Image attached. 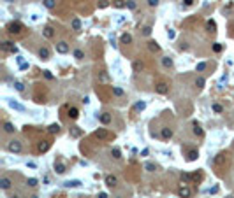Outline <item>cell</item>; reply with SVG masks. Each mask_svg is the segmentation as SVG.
<instances>
[{
	"instance_id": "11a10c76",
	"label": "cell",
	"mask_w": 234,
	"mask_h": 198,
	"mask_svg": "<svg viewBox=\"0 0 234 198\" xmlns=\"http://www.w3.org/2000/svg\"><path fill=\"white\" fill-rule=\"evenodd\" d=\"M11 198H21V197H19V195H12Z\"/></svg>"
},
{
	"instance_id": "1f68e13d",
	"label": "cell",
	"mask_w": 234,
	"mask_h": 198,
	"mask_svg": "<svg viewBox=\"0 0 234 198\" xmlns=\"http://www.w3.org/2000/svg\"><path fill=\"white\" fill-rule=\"evenodd\" d=\"M111 91H113V95H115V97H123V95H125V91H123L122 88H118V86H113V89H111Z\"/></svg>"
},
{
	"instance_id": "f35d334b",
	"label": "cell",
	"mask_w": 234,
	"mask_h": 198,
	"mask_svg": "<svg viewBox=\"0 0 234 198\" xmlns=\"http://www.w3.org/2000/svg\"><path fill=\"white\" fill-rule=\"evenodd\" d=\"M211 109H213V111H215L217 114H220V112H224V107H222L220 104H213V105H211Z\"/></svg>"
},
{
	"instance_id": "7dc6e473",
	"label": "cell",
	"mask_w": 234,
	"mask_h": 198,
	"mask_svg": "<svg viewBox=\"0 0 234 198\" xmlns=\"http://www.w3.org/2000/svg\"><path fill=\"white\" fill-rule=\"evenodd\" d=\"M148 5L150 7H157L159 5V0H148Z\"/></svg>"
},
{
	"instance_id": "cb8c5ba5",
	"label": "cell",
	"mask_w": 234,
	"mask_h": 198,
	"mask_svg": "<svg viewBox=\"0 0 234 198\" xmlns=\"http://www.w3.org/2000/svg\"><path fill=\"white\" fill-rule=\"evenodd\" d=\"M162 67L164 68H171L173 67V58L171 56H164L162 58Z\"/></svg>"
},
{
	"instance_id": "681fc988",
	"label": "cell",
	"mask_w": 234,
	"mask_h": 198,
	"mask_svg": "<svg viewBox=\"0 0 234 198\" xmlns=\"http://www.w3.org/2000/svg\"><path fill=\"white\" fill-rule=\"evenodd\" d=\"M44 77H46V79H53V74H51L49 70H44Z\"/></svg>"
},
{
	"instance_id": "f546056e",
	"label": "cell",
	"mask_w": 234,
	"mask_h": 198,
	"mask_svg": "<svg viewBox=\"0 0 234 198\" xmlns=\"http://www.w3.org/2000/svg\"><path fill=\"white\" fill-rule=\"evenodd\" d=\"M120 40H122V44H130V42H132V35H130V33H123V35L120 37Z\"/></svg>"
},
{
	"instance_id": "5bb4252c",
	"label": "cell",
	"mask_w": 234,
	"mask_h": 198,
	"mask_svg": "<svg viewBox=\"0 0 234 198\" xmlns=\"http://www.w3.org/2000/svg\"><path fill=\"white\" fill-rule=\"evenodd\" d=\"M192 132H194V135H197V137H203V135H204V130H203V126H201L197 121L192 123Z\"/></svg>"
},
{
	"instance_id": "4dcf8cb0",
	"label": "cell",
	"mask_w": 234,
	"mask_h": 198,
	"mask_svg": "<svg viewBox=\"0 0 234 198\" xmlns=\"http://www.w3.org/2000/svg\"><path fill=\"white\" fill-rule=\"evenodd\" d=\"M42 4H44L46 9H55L56 7V0H42Z\"/></svg>"
},
{
	"instance_id": "e0dca14e",
	"label": "cell",
	"mask_w": 234,
	"mask_h": 198,
	"mask_svg": "<svg viewBox=\"0 0 234 198\" xmlns=\"http://www.w3.org/2000/svg\"><path fill=\"white\" fill-rule=\"evenodd\" d=\"M49 56H51V53H49L48 47H41L39 49V58L41 60H49Z\"/></svg>"
},
{
	"instance_id": "f1b7e54d",
	"label": "cell",
	"mask_w": 234,
	"mask_h": 198,
	"mask_svg": "<svg viewBox=\"0 0 234 198\" xmlns=\"http://www.w3.org/2000/svg\"><path fill=\"white\" fill-rule=\"evenodd\" d=\"M113 7L123 9V7H127V0H113Z\"/></svg>"
},
{
	"instance_id": "83f0119b",
	"label": "cell",
	"mask_w": 234,
	"mask_h": 198,
	"mask_svg": "<svg viewBox=\"0 0 234 198\" xmlns=\"http://www.w3.org/2000/svg\"><path fill=\"white\" fill-rule=\"evenodd\" d=\"M9 105H11L12 109H16V111H19V112H25V107H23L21 104H18V102H14V100H9Z\"/></svg>"
},
{
	"instance_id": "816d5d0a",
	"label": "cell",
	"mask_w": 234,
	"mask_h": 198,
	"mask_svg": "<svg viewBox=\"0 0 234 198\" xmlns=\"http://www.w3.org/2000/svg\"><path fill=\"white\" fill-rule=\"evenodd\" d=\"M174 35H176L174 30H169V32H167V37H169V39H174Z\"/></svg>"
},
{
	"instance_id": "d590c367",
	"label": "cell",
	"mask_w": 234,
	"mask_h": 198,
	"mask_svg": "<svg viewBox=\"0 0 234 198\" xmlns=\"http://www.w3.org/2000/svg\"><path fill=\"white\" fill-rule=\"evenodd\" d=\"M144 168H146L148 172H155V170H157V165H155V163H150V161H148V163H144Z\"/></svg>"
},
{
	"instance_id": "8fae6325",
	"label": "cell",
	"mask_w": 234,
	"mask_h": 198,
	"mask_svg": "<svg viewBox=\"0 0 234 198\" xmlns=\"http://www.w3.org/2000/svg\"><path fill=\"white\" fill-rule=\"evenodd\" d=\"M97 118H99V121H100L102 125H109V123L113 121V116H111L109 112H102V114H97Z\"/></svg>"
},
{
	"instance_id": "8d00e7d4",
	"label": "cell",
	"mask_w": 234,
	"mask_h": 198,
	"mask_svg": "<svg viewBox=\"0 0 234 198\" xmlns=\"http://www.w3.org/2000/svg\"><path fill=\"white\" fill-rule=\"evenodd\" d=\"M74 58H76V60H83V58H85V53H83L81 49H76V51H74Z\"/></svg>"
},
{
	"instance_id": "603a6c76",
	"label": "cell",
	"mask_w": 234,
	"mask_h": 198,
	"mask_svg": "<svg viewBox=\"0 0 234 198\" xmlns=\"http://www.w3.org/2000/svg\"><path fill=\"white\" fill-rule=\"evenodd\" d=\"M4 132H5V133H14L16 128H14V125H12L11 121H5V123H4Z\"/></svg>"
},
{
	"instance_id": "ab89813d",
	"label": "cell",
	"mask_w": 234,
	"mask_h": 198,
	"mask_svg": "<svg viewBox=\"0 0 234 198\" xmlns=\"http://www.w3.org/2000/svg\"><path fill=\"white\" fill-rule=\"evenodd\" d=\"M206 67H208V65H206V61H201V63H197V65H196V70H197V72H203Z\"/></svg>"
},
{
	"instance_id": "52a82bcc",
	"label": "cell",
	"mask_w": 234,
	"mask_h": 198,
	"mask_svg": "<svg viewBox=\"0 0 234 198\" xmlns=\"http://www.w3.org/2000/svg\"><path fill=\"white\" fill-rule=\"evenodd\" d=\"M225 161H227V153H218V154L213 158V165H215V167H222Z\"/></svg>"
},
{
	"instance_id": "30bf717a",
	"label": "cell",
	"mask_w": 234,
	"mask_h": 198,
	"mask_svg": "<svg viewBox=\"0 0 234 198\" xmlns=\"http://www.w3.org/2000/svg\"><path fill=\"white\" fill-rule=\"evenodd\" d=\"M56 53H60V54H65V53H69V44H67L65 40H60V42H56Z\"/></svg>"
},
{
	"instance_id": "9c48e42d",
	"label": "cell",
	"mask_w": 234,
	"mask_h": 198,
	"mask_svg": "<svg viewBox=\"0 0 234 198\" xmlns=\"http://www.w3.org/2000/svg\"><path fill=\"white\" fill-rule=\"evenodd\" d=\"M104 182H106V186H107V188H116V186H118V177H116V175H113V174H109V175H106Z\"/></svg>"
},
{
	"instance_id": "7bdbcfd3",
	"label": "cell",
	"mask_w": 234,
	"mask_h": 198,
	"mask_svg": "<svg viewBox=\"0 0 234 198\" xmlns=\"http://www.w3.org/2000/svg\"><path fill=\"white\" fill-rule=\"evenodd\" d=\"M127 7H129L130 11H134V9L137 7V4H136V0H127Z\"/></svg>"
},
{
	"instance_id": "277c9868",
	"label": "cell",
	"mask_w": 234,
	"mask_h": 198,
	"mask_svg": "<svg viewBox=\"0 0 234 198\" xmlns=\"http://www.w3.org/2000/svg\"><path fill=\"white\" fill-rule=\"evenodd\" d=\"M155 93H159V95H167V93H169V82L159 81V82L155 84Z\"/></svg>"
},
{
	"instance_id": "7c38bea8",
	"label": "cell",
	"mask_w": 234,
	"mask_h": 198,
	"mask_svg": "<svg viewBox=\"0 0 234 198\" xmlns=\"http://www.w3.org/2000/svg\"><path fill=\"white\" fill-rule=\"evenodd\" d=\"M160 137H162L164 140H169V139H173V128H169V126H164V128L160 130Z\"/></svg>"
},
{
	"instance_id": "ac0fdd59",
	"label": "cell",
	"mask_w": 234,
	"mask_h": 198,
	"mask_svg": "<svg viewBox=\"0 0 234 198\" xmlns=\"http://www.w3.org/2000/svg\"><path fill=\"white\" fill-rule=\"evenodd\" d=\"M69 119H72V121H76L78 118H79V111L76 109V107H69Z\"/></svg>"
},
{
	"instance_id": "9a60e30c",
	"label": "cell",
	"mask_w": 234,
	"mask_h": 198,
	"mask_svg": "<svg viewBox=\"0 0 234 198\" xmlns=\"http://www.w3.org/2000/svg\"><path fill=\"white\" fill-rule=\"evenodd\" d=\"M197 158H199V151L197 149H190L187 153V161H196Z\"/></svg>"
},
{
	"instance_id": "2e32d148",
	"label": "cell",
	"mask_w": 234,
	"mask_h": 198,
	"mask_svg": "<svg viewBox=\"0 0 234 198\" xmlns=\"http://www.w3.org/2000/svg\"><path fill=\"white\" fill-rule=\"evenodd\" d=\"M148 51H150V53H159V51H160V46H159V42H155V40H150V42H148Z\"/></svg>"
},
{
	"instance_id": "484cf974",
	"label": "cell",
	"mask_w": 234,
	"mask_h": 198,
	"mask_svg": "<svg viewBox=\"0 0 234 198\" xmlns=\"http://www.w3.org/2000/svg\"><path fill=\"white\" fill-rule=\"evenodd\" d=\"M63 186H65V188H78V186H81V181H78V179H74V181H65Z\"/></svg>"
},
{
	"instance_id": "ba28073f",
	"label": "cell",
	"mask_w": 234,
	"mask_h": 198,
	"mask_svg": "<svg viewBox=\"0 0 234 198\" xmlns=\"http://www.w3.org/2000/svg\"><path fill=\"white\" fill-rule=\"evenodd\" d=\"M51 140H39V144H37V151L39 153H46V151H49L51 149Z\"/></svg>"
},
{
	"instance_id": "6da1fadb",
	"label": "cell",
	"mask_w": 234,
	"mask_h": 198,
	"mask_svg": "<svg viewBox=\"0 0 234 198\" xmlns=\"http://www.w3.org/2000/svg\"><path fill=\"white\" fill-rule=\"evenodd\" d=\"M7 33L12 35V37H19V35H23V33H25V26H23V23H19V21H12V23H9V25H7Z\"/></svg>"
},
{
	"instance_id": "e575fe53",
	"label": "cell",
	"mask_w": 234,
	"mask_h": 198,
	"mask_svg": "<svg viewBox=\"0 0 234 198\" xmlns=\"http://www.w3.org/2000/svg\"><path fill=\"white\" fill-rule=\"evenodd\" d=\"M141 33H143L144 37H148V35H151V26H150V25H146V26H143V30H141Z\"/></svg>"
},
{
	"instance_id": "7402d4cb",
	"label": "cell",
	"mask_w": 234,
	"mask_h": 198,
	"mask_svg": "<svg viewBox=\"0 0 234 198\" xmlns=\"http://www.w3.org/2000/svg\"><path fill=\"white\" fill-rule=\"evenodd\" d=\"M65 165L63 163H60V161H55V172L58 174V175H62V174H65Z\"/></svg>"
},
{
	"instance_id": "db71d44e",
	"label": "cell",
	"mask_w": 234,
	"mask_h": 198,
	"mask_svg": "<svg viewBox=\"0 0 234 198\" xmlns=\"http://www.w3.org/2000/svg\"><path fill=\"white\" fill-rule=\"evenodd\" d=\"M26 165H28V167H30V168H35V163H33V161H28V163H26Z\"/></svg>"
},
{
	"instance_id": "60d3db41",
	"label": "cell",
	"mask_w": 234,
	"mask_h": 198,
	"mask_svg": "<svg viewBox=\"0 0 234 198\" xmlns=\"http://www.w3.org/2000/svg\"><path fill=\"white\" fill-rule=\"evenodd\" d=\"M204 82H206L204 77H197V79H196V86H197V88H204Z\"/></svg>"
},
{
	"instance_id": "d4e9b609",
	"label": "cell",
	"mask_w": 234,
	"mask_h": 198,
	"mask_svg": "<svg viewBox=\"0 0 234 198\" xmlns=\"http://www.w3.org/2000/svg\"><path fill=\"white\" fill-rule=\"evenodd\" d=\"M132 68H134V72H141V70L144 68V63H143L141 60H136V61L132 63Z\"/></svg>"
},
{
	"instance_id": "3957f363",
	"label": "cell",
	"mask_w": 234,
	"mask_h": 198,
	"mask_svg": "<svg viewBox=\"0 0 234 198\" xmlns=\"http://www.w3.org/2000/svg\"><path fill=\"white\" fill-rule=\"evenodd\" d=\"M178 197L180 198H190L192 197V190H190V186H188L187 182H183V181H181V184L178 186Z\"/></svg>"
},
{
	"instance_id": "4316f807",
	"label": "cell",
	"mask_w": 234,
	"mask_h": 198,
	"mask_svg": "<svg viewBox=\"0 0 234 198\" xmlns=\"http://www.w3.org/2000/svg\"><path fill=\"white\" fill-rule=\"evenodd\" d=\"M70 28H72V30H76V32H78V30H81V21H79V18H74V19L70 21Z\"/></svg>"
},
{
	"instance_id": "f5cc1de1",
	"label": "cell",
	"mask_w": 234,
	"mask_h": 198,
	"mask_svg": "<svg viewBox=\"0 0 234 198\" xmlns=\"http://www.w3.org/2000/svg\"><path fill=\"white\" fill-rule=\"evenodd\" d=\"M97 198H109V197H107V193H99V197Z\"/></svg>"
},
{
	"instance_id": "f6af8a7d",
	"label": "cell",
	"mask_w": 234,
	"mask_h": 198,
	"mask_svg": "<svg viewBox=\"0 0 234 198\" xmlns=\"http://www.w3.org/2000/svg\"><path fill=\"white\" fill-rule=\"evenodd\" d=\"M14 88H16L18 91H23V89H25V84H23L21 81H16V82H14Z\"/></svg>"
},
{
	"instance_id": "f907efd6",
	"label": "cell",
	"mask_w": 234,
	"mask_h": 198,
	"mask_svg": "<svg viewBox=\"0 0 234 198\" xmlns=\"http://www.w3.org/2000/svg\"><path fill=\"white\" fill-rule=\"evenodd\" d=\"M190 179H192L190 174H183V175H181V181H190Z\"/></svg>"
},
{
	"instance_id": "4fadbf2b",
	"label": "cell",
	"mask_w": 234,
	"mask_h": 198,
	"mask_svg": "<svg viewBox=\"0 0 234 198\" xmlns=\"http://www.w3.org/2000/svg\"><path fill=\"white\" fill-rule=\"evenodd\" d=\"M11 186H12V179H11V177H2V179H0V188H2L4 191L11 190Z\"/></svg>"
},
{
	"instance_id": "d6986e66",
	"label": "cell",
	"mask_w": 234,
	"mask_h": 198,
	"mask_svg": "<svg viewBox=\"0 0 234 198\" xmlns=\"http://www.w3.org/2000/svg\"><path fill=\"white\" fill-rule=\"evenodd\" d=\"M206 30H208L210 33H215V32H217V23H215L213 19H208V21H206Z\"/></svg>"
},
{
	"instance_id": "836d02e7",
	"label": "cell",
	"mask_w": 234,
	"mask_h": 198,
	"mask_svg": "<svg viewBox=\"0 0 234 198\" xmlns=\"http://www.w3.org/2000/svg\"><path fill=\"white\" fill-rule=\"evenodd\" d=\"M111 154H113V158H115V160H120V158H122V151H120L118 147H113Z\"/></svg>"
},
{
	"instance_id": "b9f144b4",
	"label": "cell",
	"mask_w": 234,
	"mask_h": 198,
	"mask_svg": "<svg viewBox=\"0 0 234 198\" xmlns=\"http://www.w3.org/2000/svg\"><path fill=\"white\" fill-rule=\"evenodd\" d=\"M99 9H106V7H109V0H99Z\"/></svg>"
},
{
	"instance_id": "d6a6232c",
	"label": "cell",
	"mask_w": 234,
	"mask_h": 198,
	"mask_svg": "<svg viewBox=\"0 0 234 198\" xmlns=\"http://www.w3.org/2000/svg\"><path fill=\"white\" fill-rule=\"evenodd\" d=\"M81 133H83V132H81L78 126H72V128H70V137H79Z\"/></svg>"
},
{
	"instance_id": "bcb514c9",
	"label": "cell",
	"mask_w": 234,
	"mask_h": 198,
	"mask_svg": "<svg viewBox=\"0 0 234 198\" xmlns=\"http://www.w3.org/2000/svg\"><path fill=\"white\" fill-rule=\"evenodd\" d=\"M26 184L33 188V186H37V179H33V177H32V179H28V181H26Z\"/></svg>"
},
{
	"instance_id": "ffe728a7",
	"label": "cell",
	"mask_w": 234,
	"mask_h": 198,
	"mask_svg": "<svg viewBox=\"0 0 234 198\" xmlns=\"http://www.w3.org/2000/svg\"><path fill=\"white\" fill-rule=\"evenodd\" d=\"M42 35H44L46 39H53V35H55V30H53L51 26H44V28H42Z\"/></svg>"
},
{
	"instance_id": "44dd1931",
	"label": "cell",
	"mask_w": 234,
	"mask_h": 198,
	"mask_svg": "<svg viewBox=\"0 0 234 198\" xmlns=\"http://www.w3.org/2000/svg\"><path fill=\"white\" fill-rule=\"evenodd\" d=\"M60 128H62V126H60L58 123H53V125L48 126V132H49L51 135H56V133H60Z\"/></svg>"
},
{
	"instance_id": "8992f818",
	"label": "cell",
	"mask_w": 234,
	"mask_h": 198,
	"mask_svg": "<svg viewBox=\"0 0 234 198\" xmlns=\"http://www.w3.org/2000/svg\"><path fill=\"white\" fill-rule=\"evenodd\" d=\"M0 49L4 51V53H18V47L14 46V42H11V40H5V42H2L0 44Z\"/></svg>"
},
{
	"instance_id": "ee69618b",
	"label": "cell",
	"mask_w": 234,
	"mask_h": 198,
	"mask_svg": "<svg viewBox=\"0 0 234 198\" xmlns=\"http://www.w3.org/2000/svg\"><path fill=\"white\" fill-rule=\"evenodd\" d=\"M222 49H224V46H222L220 42H215V44H213V51H215V53H220Z\"/></svg>"
},
{
	"instance_id": "7a4b0ae2",
	"label": "cell",
	"mask_w": 234,
	"mask_h": 198,
	"mask_svg": "<svg viewBox=\"0 0 234 198\" xmlns=\"http://www.w3.org/2000/svg\"><path fill=\"white\" fill-rule=\"evenodd\" d=\"M93 137H95V139H99V140H111L115 135H113L111 132H107L106 128H99V130H95V132H93Z\"/></svg>"
},
{
	"instance_id": "5b68a950",
	"label": "cell",
	"mask_w": 234,
	"mask_h": 198,
	"mask_svg": "<svg viewBox=\"0 0 234 198\" xmlns=\"http://www.w3.org/2000/svg\"><path fill=\"white\" fill-rule=\"evenodd\" d=\"M7 151L9 153H21L23 151V146L19 140H9L7 142Z\"/></svg>"
},
{
	"instance_id": "74e56055",
	"label": "cell",
	"mask_w": 234,
	"mask_h": 198,
	"mask_svg": "<svg viewBox=\"0 0 234 198\" xmlns=\"http://www.w3.org/2000/svg\"><path fill=\"white\" fill-rule=\"evenodd\" d=\"M134 109H136V111H144V109H146V102H137V104L134 105Z\"/></svg>"
},
{
	"instance_id": "c3c4849f",
	"label": "cell",
	"mask_w": 234,
	"mask_h": 198,
	"mask_svg": "<svg viewBox=\"0 0 234 198\" xmlns=\"http://www.w3.org/2000/svg\"><path fill=\"white\" fill-rule=\"evenodd\" d=\"M183 2V5L185 7H190V5H194V0H181Z\"/></svg>"
},
{
	"instance_id": "9f6ffc18",
	"label": "cell",
	"mask_w": 234,
	"mask_h": 198,
	"mask_svg": "<svg viewBox=\"0 0 234 198\" xmlns=\"http://www.w3.org/2000/svg\"><path fill=\"white\" fill-rule=\"evenodd\" d=\"M225 198H234V197H233V195H229V197H225Z\"/></svg>"
}]
</instances>
